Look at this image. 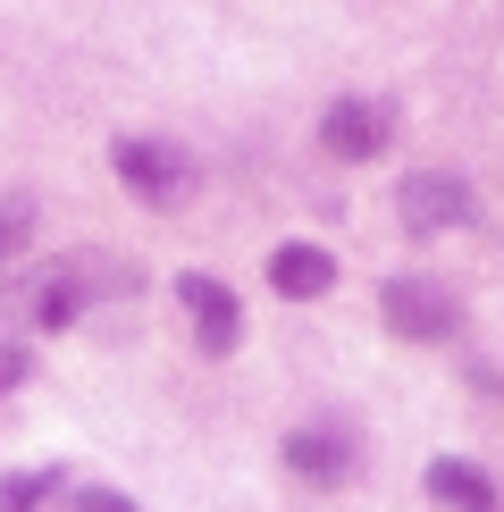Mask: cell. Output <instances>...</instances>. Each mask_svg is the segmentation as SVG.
Returning a JSON list of instances; mask_svg holds the SVG:
<instances>
[{
  "mask_svg": "<svg viewBox=\"0 0 504 512\" xmlns=\"http://www.w3.org/2000/svg\"><path fill=\"white\" fill-rule=\"evenodd\" d=\"M110 168H118V185H126L143 210H185V202H194V185H202L194 152L168 143V135H118V143H110Z\"/></svg>",
  "mask_w": 504,
  "mask_h": 512,
  "instance_id": "cell-1",
  "label": "cell"
},
{
  "mask_svg": "<svg viewBox=\"0 0 504 512\" xmlns=\"http://www.w3.org/2000/svg\"><path fill=\"white\" fill-rule=\"evenodd\" d=\"M378 319H387L395 336H412V345H446L462 328V303L437 277H387V286H378Z\"/></svg>",
  "mask_w": 504,
  "mask_h": 512,
  "instance_id": "cell-2",
  "label": "cell"
},
{
  "mask_svg": "<svg viewBox=\"0 0 504 512\" xmlns=\"http://www.w3.org/2000/svg\"><path fill=\"white\" fill-rule=\"evenodd\" d=\"M395 219H404L412 236H446V227L479 219V194L454 177V168H412V177L395 185Z\"/></svg>",
  "mask_w": 504,
  "mask_h": 512,
  "instance_id": "cell-3",
  "label": "cell"
},
{
  "mask_svg": "<svg viewBox=\"0 0 504 512\" xmlns=\"http://www.w3.org/2000/svg\"><path fill=\"white\" fill-rule=\"evenodd\" d=\"M177 303H185V319H194V345H202V353H236L244 303H236V286H227V277L185 269V277H177Z\"/></svg>",
  "mask_w": 504,
  "mask_h": 512,
  "instance_id": "cell-4",
  "label": "cell"
},
{
  "mask_svg": "<svg viewBox=\"0 0 504 512\" xmlns=\"http://www.w3.org/2000/svg\"><path fill=\"white\" fill-rule=\"evenodd\" d=\"M387 135H395L387 101H328V118H320V143H328L336 160H378V152H387Z\"/></svg>",
  "mask_w": 504,
  "mask_h": 512,
  "instance_id": "cell-5",
  "label": "cell"
},
{
  "mask_svg": "<svg viewBox=\"0 0 504 512\" xmlns=\"http://www.w3.org/2000/svg\"><path fill=\"white\" fill-rule=\"evenodd\" d=\"M269 286H278L286 303H320V294L336 286V261L320 244H278L269 252Z\"/></svg>",
  "mask_w": 504,
  "mask_h": 512,
  "instance_id": "cell-6",
  "label": "cell"
},
{
  "mask_svg": "<svg viewBox=\"0 0 504 512\" xmlns=\"http://www.w3.org/2000/svg\"><path fill=\"white\" fill-rule=\"evenodd\" d=\"M286 471H294V479H311V487H345L353 445L336 437V429H294V437H286Z\"/></svg>",
  "mask_w": 504,
  "mask_h": 512,
  "instance_id": "cell-7",
  "label": "cell"
},
{
  "mask_svg": "<svg viewBox=\"0 0 504 512\" xmlns=\"http://www.w3.org/2000/svg\"><path fill=\"white\" fill-rule=\"evenodd\" d=\"M0 512H76L68 471H9L0 479Z\"/></svg>",
  "mask_w": 504,
  "mask_h": 512,
  "instance_id": "cell-8",
  "label": "cell"
},
{
  "mask_svg": "<svg viewBox=\"0 0 504 512\" xmlns=\"http://www.w3.org/2000/svg\"><path fill=\"white\" fill-rule=\"evenodd\" d=\"M429 496L446 504V512H496V487H488V471H471V462H429Z\"/></svg>",
  "mask_w": 504,
  "mask_h": 512,
  "instance_id": "cell-9",
  "label": "cell"
},
{
  "mask_svg": "<svg viewBox=\"0 0 504 512\" xmlns=\"http://www.w3.org/2000/svg\"><path fill=\"white\" fill-rule=\"evenodd\" d=\"M26 244H34V202L26 194H0V277L26 261Z\"/></svg>",
  "mask_w": 504,
  "mask_h": 512,
  "instance_id": "cell-10",
  "label": "cell"
},
{
  "mask_svg": "<svg viewBox=\"0 0 504 512\" xmlns=\"http://www.w3.org/2000/svg\"><path fill=\"white\" fill-rule=\"evenodd\" d=\"M26 378H34V353L0 336V395H9V387H26Z\"/></svg>",
  "mask_w": 504,
  "mask_h": 512,
  "instance_id": "cell-11",
  "label": "cell"
},
{
  "mask_svg": "<svg viewBox=\"0 0 504 512\" xmlns=\"http://www.w3.org/2000/svg\"><path fill=\"white\" fill-rule=\"evenodd\" d=\"M76 512H143V504L118 496V487H76Z\"/></svg>",
  "mask_w": 504,
  "mask_h": 512,
  "instance_id": "cell-12",
  "label": "cell"
}]
</instances>
